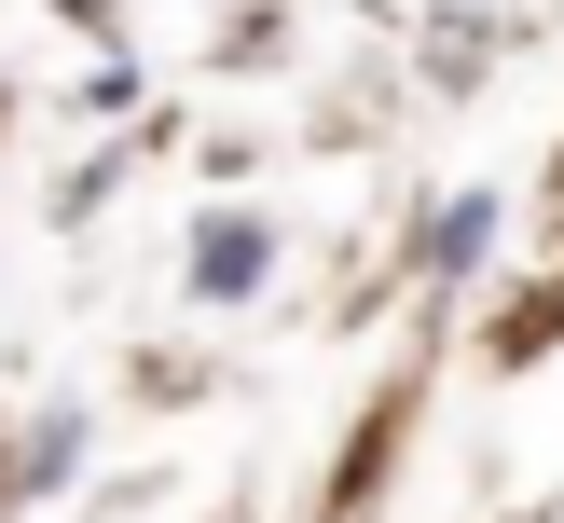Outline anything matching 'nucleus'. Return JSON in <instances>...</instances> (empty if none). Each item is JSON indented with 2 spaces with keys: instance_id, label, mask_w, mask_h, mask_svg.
<instances>
[{
  "instance_id": "1",
  "label": "nucleus",
  "mask_w": 564,
  "mask_h": 523,
  "mask_svg": "<svg viewBox=\"0 0 564 523\" xmlns=\"http://www.w3.org/2000/svg\"><path fill=\"white\" fill-rule=\"evenodd\" d=\"M262 262H275V235H262V220H207V235H193V290H207V303L262 290Z\"/></svg>"
},
{
  "instance_id": "2",
  "label": "nucleus",
  "mask_w": 564,
  "mask_h": 523,
  "mask_svg": "<svg viewBox=\"0 0 564 523\" xmlns=\"http://www.w3.org/2000/svg\"><path fill=\"white\" fill-rule=\"evenodd\" d=\"M496 248V193H455V207H441V235H427V275H468Z\"/></svg>"
},
{
  "instance_id": "3",
  "label": "nucleus",
  "mask_w": 564,
  "mask_h": 523,
  "mask_svg": "<svg viewBox=\"0 0 564 523\" xmlns=\"http://www.w3.org/2000/svg\"><path fill=\"white\" fill-rule=\"evenodd\" d=\"M55 14H83V28H97V14H110V0H55Z\"/></svg>"
}]
</instances>
